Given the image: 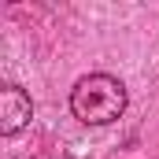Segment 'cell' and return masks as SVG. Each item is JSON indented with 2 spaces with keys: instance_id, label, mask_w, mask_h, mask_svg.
Here are the masks:
<instances>
[{
  "instance_id": "cell-1",
  "label": "cell",
  "mask_w": 159,
  "mask_h": 159,
  "mask_svg": "<svg viewBox=\"0 0 159 159\" xmlns=\"http://www.w3.org/2000/svg\"><path fill=\"white\" fill-rule=\"evenodd\" d=\"M70 111L85 126H107L126 111V85L111 74H89L70 89Z\"/></svg>"
},
{
  "instance_id": "cell-2",
  "label": "cell",
  "mask_w": 159,
  "mask_h": 159,
  "mask_svg": "<svg viewBox=\"0 0 159 159\" xmlns=\"http://www.w3.org/2000/svg\"><path fill=\"white\" fill-rule=\"evenodd\" d=\"M30 119H34V100H30V93H22L19 85H4V89H0V133L11 137V133H19Z\"/></svg>"
}]
</instances>
